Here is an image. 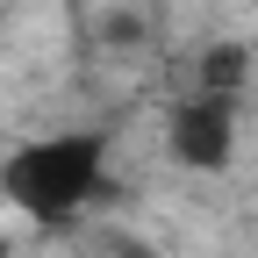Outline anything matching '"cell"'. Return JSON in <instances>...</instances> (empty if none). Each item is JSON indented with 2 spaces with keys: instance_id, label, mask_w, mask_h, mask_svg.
<instances>
[{
  "instance_id": "cell-1",
  "label": "cell",
  "mask_w": 258,
  "mask_h": 258,
  "mask_svg": "<svg viewBox=\"0 0 258 258\" xmlns=\"http://www.w3.org/2000/svg\"><path fill=\"white\" fill-rule=\"evenodd\" d=\"M108 129H50V137H29L0 158V194L29 215L57 230V222H79L93 201L108 194Z\"/></svg>"
},
{
  "instance_id": "cell-3",
  "label": "cell",
  "mask_w": 258,
  "mask_h": 258,
  "mask_svg": "<svg viewBox=\"0 0 258 258\" xmlns=\"http://www.w3.org/2000/svg\"><path fill=\"white\" fill-rule=\"evenodd\" d=\"M244 79H251V50H244V43H215V50L201 57V79H194V93L237 101V93H244Z\"/></svg>"
},
{
  "instance_id": "cell-2",
  "label": "cell",
  "mask_w": 258,
  "mask_h": 258,
  "mask_svg": "<svg viewBox=\"0 0 258 258\" xmlns=\"http://www.w3.org/2000/svg\"><path fill=\"white\" fill-rule=\"evenodd\" d=\"M165 151L186 172H222L237 151V101H215V93H186L165 115Z\"/></svg>"
}]
</instances>
